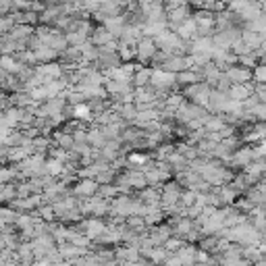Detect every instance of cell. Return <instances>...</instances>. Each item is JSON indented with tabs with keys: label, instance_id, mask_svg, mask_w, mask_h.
Segmentation results:
<instances>
[{
	"label": "cell",
	"instance_id": "63",
	"mask_svg": "<svg viewBox=\"0 0 266 266\" xmlns=\"http://www.w3.org/2000/svg\"><path fill=\"white\" fill-rule=\"evenodd\" d=\"M162 3H164V0H162Z\"/></svg>",
	"mask_w": 266,
	"mask_h": 266
},
{
	"label": "cell",
	"instance_id": "62",
	"mask_svg": "<svg viewBox=\"0 0 266 266\" xmlns=\"http://www.w3.org/2000/svg\"><path fill=\"white\" fill-rule=\"evenodd\" d=\"M262 13H264V15H266V9H264V11H262Z\"/></svg>",
	"mask_w": 266,
	"mask_h": 266
},
{
	"label": "cell",
	"instance_id": "24",
	"mask_svg": "<svg viewBox=\"0 0 266 266\" xmlns=\"http://www.w3.org/2000/svg\"><path fill=\"white\" fill-rule=\"evenodd\" d=\"M0 69H3L5 73H9V75H19L23 65L15 57H5V54H0Z\"/></svg>",
	"mask_w": 266,
	"mask_h": 266
},
{
	"label": "cell",
	"instance_id": "13",
	"mask_svg": "<svg viewBox=\"0 0 266 266\" xmlns=\"http://www.w3.org/2000/svg\"><path fill=\"white\" fill-rule=\"evenodd\" d=\"M34 52V57H36V61H38V65H46V63H57L59 61V57L61 54L54 50V48H50V46H46V44H40L36 50H32Z\"/></svg>",
	"mask_w": 266,
	"mask_h": 266
},
{
	"label": "cell",
	"instance_id": "14",
	"mask_svg": "<svg viewBox=\"0 0 266 266\" xmlns=\"http://www.w3.org/2000/svg\"><path fill=\"white\" fill-rule=\"evenodd\" d=\"M88 40L92 42V44H94L96 48H100V46L108 44V42H113L115 38H113V34H110L104 25H94V30H92V34H90Z\"/></svg>",
	"mask_w": 266,
	"mask_h": 266
},
{
	"label": "cell",
	"instance_id": "16",
	"mask_svg": "<svg viewBox=\"0 0 266 266\" xmlns=\"http://www.w3.org/2000/svg\"><path fill=\"white\" fill-rule=\"evenodd\" d=\"M104 90H106L108 98H113V96L131 94V92H133V86H131L129 81H106V83H104Z\"/></svg>",
	"mask_w": 266,
	"mask_h": 266
},
{
	"label": "cell",
	"instance_id": "41",
	"mask_svg": "<svg viewBox=\"0 0 266 266\" xmlns=\"http://www.w3.org/2000/svg\"><path fill=\"white\" fill-rule=\"evenodd\" d=\"M237 65H239V67H245V69H249V71H251L254 67H258V65H260V59L256 57V52L251 50L249 54H243V57L237 59Z\"/></svg>",
	"mask_w": 266,
	"mask_h": 266
},
{
	"label": "cell",
	"instance_id": "49",
	"mask_svg": "<svg viewBox=\"0 0 266 266\" xmlns=\"http://www.w3.org/2000/svg\"><path fill=\"white\" fill-rule=\"evenodd\" d=\"M251 81L254 83H266V65L260 63L258 67L251 69Z\"/></svg>",
	"mask_w": 266,
	"mask_h": 266
},
{
	"label": "cell",
	"instance_id": "61",
	"mask_svg": "<svg viewBox=\"0 0 266 266\" xmlns=\"http://www.w3.org/2000/svg\"><path fill=\"white\" fill-rule=\"evenodd\" d=\"M3 187H5V185H3V183H0V189H3Z\"/></svg>",
	"mask_w": 266,
	"mask_h": 266
},
{
	"label": "cell",
	"instance_id": "11",
	"mask_svg": "<svg viewBox=\"0 0 266 266\" xmlns=\"http://www.w3.org/2000/svg\"><path fill=\"white\" fill-rule=\"evenodd\" d=\"M254 88H256L254 81L241 83V86H231L229 92H227V96L231 98V100H235V102H243L245 98H249L251 94H254Z\"/></svg>",
	"mask_w": 266,
	"mask_h": 266
},
{
	"label": "cell",
	"instance_id": "52",
	"mask_svg": "<svg viewBox=\"0 0 266 266\" xmlns=\"http://www.w3.org/2000/svg\"><path fill=\"white\" fill-rule=\"evenodd\" d=\"M115 177H117V173L110 169V171H104V173H100V175H96V183L98 185H104V183H115Z\"/></svg>",
	"mask_w": 266,
	"mask_h": 266
},
{
	"label": "cell",
	"instance_id": "50",
	"mask_svg": "<svg viewBox=\"0 0 266 266\" xmlns=\"http://www.w3.org/2000/svg\"><path fill=\"white\" fill-rule=\"evenodd\" d=\"M183 245H185V241H183V239H179V237H171V239L166 241L162 247H164L166 251H169V254H177V251H179L181 247H183Z\"/></svg>",
	"mask_w": 266,
	"mask_h": 266
},
{
	"label": "cell",
	"instance_id": "38",
	"mask_svg": "<svg viewBox=\"0 0 266 266\" xmlns=\"http://www.w3.org/2000/svg\"><path fill=\"white\" fill-rule=\"evenodd\" d=\"M171 254H169V251H166L162 245H156V247H154L152 251H150V256H148V260H150V264L152 266H160L166 258H169Z\"/></svg>",
	"mask_w": 266,
	"mask_h": 266
},
{
	"label": "cell",
	"instance_id": "42",
	"mask_svg": "<svg viewBox=\"0 0 266 266\" xmlns=\"http://www.w3.org/2000/svg\"><path fill=\"white\" fill-rule=\"evenodd\" d=\"M15 25H17V21H15V15H13V13L3 15V17H0V36H7Z\"/></svg>",
	"mask_w": 266,
	"mask_h": 266
},
{
	"label": "cell",
	"instance_id": "25",
	"mask_svg": "<svg viewBox=\"0 0 266 266\" xmlns=\"http://www.w3.org/2000/svg\"><path fill=\"white\" fill-rule=\"evenodd\" d=\"M241 258L247 260L249 264H256L264 258V251L260 245H241Z\"/></svg>",
	"mask_w": 266,
	"mask_h": 266
},
{
	"label": "cell",
	"instance_id": "3",
	"mask_svg": "<svg viewBox=\"0 0 266 266\" xmlns=\"http://www.w3.org/2000/svg\"><path fill=\"white\" fill-rule=\"evenodd\" d=\"M71 193L75 195L77 200L81 198H94V195L98 193V183L96 179H77L73 187H71Z\"/></svg>",
	"mask_w": 266,
	"mask_h": 266
},
{
	"label": "cell",
	"instance_id": "20",
	"mask_svg": "<svg viewBox=\"0 0 266 266\" xmlns=\"http://www.w3.org/2000/svg\"><path fill=\"white\" fill-rule=\"evenodd\" d=\"M88 146H92L94 150H102L106 146V137L96 125H88Z\"/></svg>",
	"mask_w": 266,
	"mask_h": 266
},
{
	"label": "cell",
	"instance_id": "29",
	"mask_svg": "<svg viewBox=\"0 0 266 266\" xmlns=\"http://www.w3.org/2000/svg\"><path fill=\"white\" fill-rule=\"evenodd\" d=\"M264 40V34H258V32H247V30H241V42L249 48V50H258L260 44Z\"/></svg>",
	"mask_w": 266,
	"mask_h": 266
},
{
	"label": "cell",
	"instance_id": "60",
	"mask_svg": "<svg viewBox=\"0 0 266 266\" xmlns=\"http://www.w3.org/2000/svg\"><path fill=\"white\" fill-rule=\"evenodd\" d=\"M260 183H266V175H264V177L260 179Z\"/></svg>",
	"mask_w": 266,
	"mask_h": 266
},
{
	"label": "cell",
	"instance_id": "7",
	"mask_svg": "<svg viewBox=\"0 0 266 266\" xmlns=\"http://www.w3.org/2000/svg\"><path fill=\"white\" fill-rule=\"evenodd\" d=\"M212 50H214L212 38H193L189 42V54H204V57H210V61H212Z\"/></svg>",
	"mask_w": 266,
	"mask_h": 266
},
{
	"label": "cell",
	"instance_id": "35",
	"mask_svg": "<svg viewBox=\"0 0 266 266\" xmlns=\"http://www.w3.org/2000/svg\"><path fill=\"white\" fill-rule=\"evenodd\" d=\"M63 162H59V160H54V158H46V162H44V175H50V177H54V179H61V175H63Z\"/></svg>",
	"mask_w": 266,
	"mask_h": 266
},
{
	"label": "cell",
	"instance_id": "40",
	"mask_svg": "<svg viewBox=\"0 0 266 266\" xmlns=\"http://www.w3.org/2000/svg\"><path fill=\"white\" fill-rule=\"evenodd\" d=\"M222 127H225V121H222L220 115H210V119H208L206 125H204V129H206L208 133H218Z\"/></svg>",
	"mask_w": 266,
	"mask_h": 266
},
{
	"label": "cell",
	"instance_id": "58",
	"mask_svg": "<svg viewBox=\"0 0 266 266\" xmlns=\"http://www.w3.org/2000/svg\"><path fill=\"white\" fill-rule=\"evenodd\" d=\"M7 154H9V146L7 144H0V160H3V162L7 158Z\"/></svg>",
	"mask_w": 266,
	"mask_h": 266
},
{
	"label": "cell",
	"instance_id": "2",
	"mask_svg": "<svg viewBox=\"0 0 266 266\" xmlns=\"http://www.w3.org/2000/svg\"><path fill=\"white\" fill-rule=\"evenodd\" d=\"M237 40H241V27H227V30H216L214 36H212V44L216 48H222V50H231V46L235 44Z\"/></svg>",
	"mask_w": 266,
	"mask_h": 266
},
{
	"label": "cell",
	"instance_id": "56",
	"mask_svg": "<svg viewBox=\"0 0 266 266\" xmlns=\"http://www.w3.org/2000/svg\"><path fill=\"white\" fill-rule=\"evenodd\" d=\"M258 102H260V100H258V96H256V94H251L249 98H245V100L241 102V108H243V110H251Z\"/></svg>",
	"mask_w": 266,
	"mask_h": 266
},
{
	"label": "cell",
	"instance_id": "39",
	"mask_svg": "<svg viewBox=\"0 0 266 266\" xmlns=\"http://www.w3.org/2000/svg\"><path fill=\"white\" fill-rule=\"evenodd\" d=\"M21 212H17V210H13L9 204H0V218H3L7 225H15L17 218H19Z\"/></svg>",
	"mask_w": 266,
	"mask_h": 266
},
{
	"label": "cell",
	"instance_id": "15",
	"mask_svg": "<svg viewBox=\"0 0 266 266\" xmlns=\"http://www.w3.org/2000/svg\"><path fill=\"white\" fill-rule=\"evenodd\" d=\"M152 71H154L152 67H148V65H139V67L135 69L133 77H131V86H133V88H146V86H150Z\"/></svg>",
	"mask_w": 266,
	"mask_h": 266
},
{
	"label": "cell",
	"instance_id": "57",
	"mask_svg": "<svg viewBox=\"0 0 266 266\" xmlns=\"http://www.w3.org/2000/svg\"><path fill=\"white\" fill-rule=\"evenodd\" d=\"M160 266H183V264H181V260L177 258V254H171L169 258H166V260L160 264Z\"/></svg>",
	"mask_w": 266,
	"mask_h": 266
},
{
	"label": "cell",
	"instance_id": "33",
	"mask_svg": "<svg viewBox=\"0 0 266 266\" xmlns=\"http://www.w3.org/2000/svg\"><path fill=\"white\" fill-rule=\"evenodd\" d=\"M117 54H119L121 63H135V59H137V44L135 46H127V44H121V42H119Z\"/></svg>",
	"mask_w": 266,
	"mask_h": 266
},
{
	"label": "cell",
	"instance_id": "53",
	"mask_svg": "<svg viewBox=\"0 0 266 266\" xmlns=\"http://www.w3.org/2000/svg\"><path fill=\"white\" fill-rule=\"evenodd\" d=\"M249 113L256 117L258 123H266V104H264V102H258L254 108L249 110Z\"/></svg>",
	"mask_w": 266,
	"mask_h": 266
},
{
	"label": "cell",
	"instance_id": "46",
	"mask_svg": "<svg viewBox=\"0 0 266 266\" xmlns=\"http://www.w3.org/2000/svg\"><path fill=\"white\" fill-rule=\"evenodd\" d=\"M144 175H146L148 187H160V185H162V179H160V171H158V169H150V171H146Z\"/></svg>",
	"mask_w": 266,
	"mask_h": 266
},
{
	"label": "cell",
	"instance_id": "36",
	"mask_svg": "<svg viewBox=\"0 0 266 266\" xmlns=\"http://www.w3.org/2000/svg\"><path fill=\"white\" fill-rule=\"evenodd\" d=\"M162 100H164V108L166 110H173V113H177V108L185 102V98H183V94H181V92H173L166 98H162Z\"/></svg>",
	"mask_w": 266,
	"mask_h": 266
},
{
	"label": "cell",
	"instance_id": "51",
	"mask_svg": "<svg viewBox=\"0 0 266 266\" xmlns=\"http://www.w3.org/2000/svg\"><path fill=\"white\" fill-rule=\"evenodd\" d=\"M0 193H3V198H5V204H9L17 198V187H15V183H7L3 189H0Z\"/></svg>",
	"mask_w": 266,
	"mask_h": 266
},
{
	"label": "cell",
	"instance_id": "6",
	"mask_svg": "<svg viewBox=\"0 0 266 266\" xmlns=\"http://www.w3.org/2000/svg\"><path fill=\"white\" fill-rule=\"evenodd\" d=\"M227 79L231 81V86H241V83H249L251 81V71L245 67H239V65H233L225 71Z\"/></svg>",
	"mask_w": 266,
	"mask_h": 266
},
{
	"label": "cell",
	"instance_id": "10",
	"mask_svg": "<svg viewBox=\"0 0 266 266\" xmlns=\"http://www.w3.org/2000/svg\"><path fill=\"white\" fill-rule=\"evenodd\" d=\"M135 198L146 206H158L160 208V187H144L135 191Z\"/></svg>",
	"mask_w": 266,
	"mask_h": 266
},
{
	"label": "cell",
	"instance_id": "32",
	"mask_svg": "<svg viewBox=\"0 0 266 266\" xmlns=\"http://www.w3.org/2000/svg\"><path fill=\"white\" fill-rule=\"evenodd\" d=\"M166 162L171 164L173 175H175V173H183V171H187V169H189V160H187L185 156H181V154H177V152H173Z\"/></svg>",
	"mask_w": 266,
	"mask_h": 266
},
{
	"label": "cell",
	"instance_id": "44",
	"mask_svg": "<svg viewBox=\"0 0 266 266\" xmlns=\"http://www.w3.org/2000/svg\"><path fill=\"white\" fill-rule=\"evenodd\" d=\"M65 40L69 46H81L88 42V36L81 34V32H71V34H65Z\"/></svg>",
	"mask_w": 266,
	"mask_h": 266
},
{
	"label": "cell",
	"instance_id": "9",
	"mask_svg": "<svg viewBox=\"0 0 266 266\" xmlns=\"http://www.w3.org/2000/svg\"><path fill=\"white\" fill-rule=\"evenodd\" d=\"M57 249H59V254H61V258L63 260H67V262H73V260H77V258H83L88 254L90 249H86V247H77V245H73V243H61V245H57Z\"/></svg>",
	"mask_w": 266,
	"mask_h": 266
},
{
	"label": "cell",
	"instance_id": "23",
	"mask_svg": "<svg viewBox=\"0 0 266 266\" xmlns=\"http://www.w3.org/2000/svg\"><path fill=\"white\" fill-rule=\"evenodd\" d=\"M195 229V222L191 220V218H187V216H181L175 225H173V237H179V239H185V235L189 233V231H193Z\"/></svg>",
	"mask_w": 266,
	"mask_h": 266
},
{
	"label": "cell",
	"instance_id": "37",
	"mask_svg": "<svg viewBox=\"0 0 266 266\" xmlns=\"http://www.w3.org/2000/svg\"><path fill=\"white\" fill-rule=\"evenodd\" d=\"M98 198L102 200H115L119 195V187L115 183H104V185H98Z\"/></svg>",
	"mask_w": 266,
	"mask_h": 266
},
{
	"label": "cell",
	"instance_id": "55",
	"mask_svg": "<svg viewBox=\"0 0 266 266\" xmlns=\"http://www.w3.org/2000/svg\"><path fill=\"white\" fill-rule=\"evenodd\" d=\"M73 142L75 144H88V127L73 131Z\"/></svg>",
	"mask_w": 266,
	"mask_h": 266
},
{
	"label": "cell",
	"instance_id": "48",
	"mask_svg": "<svg viewBox=\"0 0 266 266\" xmlns=\"http://www.w3.org/2000/svg\"><path fill=\"white\" fill-rule=\"evenodd\" d=\"M233 206H235L237 210H239V212H241V214H249V212H251V210H254V208H256V206H254V204H251V202H249L247 198H243V195H239V198H237V200H235V204H233Z\"/></svg>",
	"mask_w": 266,
	"mask_h": 266
},
{
	"label": "cell",
	"instance_id": "34",
	"mask_svg": "<svg viewBox=\"0 0 266 266\" xmlns=\"http://www.w3.org/2000/svg\"><path fill=\"white\" fill-rule=\"evenodd\" d=\"M216 189H218V195H220V200H222V206H233L235 200L239 198V193H237L229 183H227V185H220V187H216Z\"/></svg>",
	"mask_w": 266,
	"mask_h": 266
},
{
	"label": "cell",
	"instance_id": "45",
	"mask_svg": "<svg viewBox=\"0 0 266 266\" xmlns=\"http://www.w3.org/2000/svg\"><path fill=\"white\" fill-rule=\"evenodd\" d=\"M15 59H17L21 65H27V67H36V65H38V61H36V57H34L32 50H21V52H17Z\"/></svg>",
	"mask_w": 266,
	"mask_h": 266
},
{
	"label": "cell",
	"instance_id": "21",
	"mask_svg": "<svg viewBox=\"0 0 266 266\" xmlns=\"http://www.w3.org/2000/svg\"><path fill=\"white\" fill-rule=\"evenodd\" d=\"M164 212L158 208V206H148L146 208V214H144V222H146V227L150 229V227H156V225H160V222H164Z\"/></svg>",
	"mask_w": 266,
	"mask_h": 266
},
{
	"label": "cell",
	"instance_id": "47",
	"mask_svg": "<svg viewBox=\"0 0 266 266\" xmlns=\"http://www.w3.org/2000/svg\"><path fill=\"white\" fill-rule=\"evenodd\" d=\"M38 214H40V218L44 220V222H54V220H57V214H54V210H52L50 204L40 206V208H38Z\"/></svg>",
	"mask_w": 266,
	"mask_h": 266
},
{
	"label": "cell",
	"instance_id": "59",
	"mask_svg": "<svg viewBox=\"0 0 266 266\" xmlns=\"http://www.w3.org/2000/svg\"><path fill=\"white\" fill-rule=\"evenodd\" d=\"M7 227H9V225H7V222H5V220H3V218H0V233H3V231H5V229H7Z\"/></svg>",
	"mask_w": 266,
	"mask_h": 266
},
{
	"label": "cell",
	"instance_id": "26",
	"mask_svg": "<svg viewBox=\"0 0 266 266\" xmlns=\"http://www.w3.org/2000/svg\"><path fill=\"white\" fill-rule=\"evenodd\" d=\"M198 81H202L200 73L198 71H187V69H185V71H181V73H177V79H175L179 90H183V88L191 86V83H198Z\"/></svg>",
	"mask_w": 266,
	"mask_h": 266
},
{
	"label": "cell",
	"instance_id": "12",
	"mask_svg": "<svg viewBox=\"0 0 266 266\" xmlns=\"http://www.w3.org/2000/svg\"><path fill=\"white\" fill-rule=\"evenodd\" d=\"M139 258H142V254H139V249L135 247H129V245H115V262H137Z\"/></svg>",
	"mask_w": 266,
	"mask_h": 266
},
{
	"label": "cell",
	"instance_id": "54",
	"mask_svg": "<svg viewBox=\"0 0 266 266\" xmlns=\"http://www.w3.org/2000/svg\"><path fill=\"white\" fill-rule=\"evenodd\" d=\"M231 52L235 54V57H243V54H249L251 50H249V48H247V46L243 44V42H241V40H237V42H235V44L231 46Z\"/></svg>",
	"mask_w": 266,
	"mask_h": 266
},
{
	"label": "cell",
	"instance_id": "43",
	"mask_svg": "<svg viewBox=\"0 0 266 266\" xmlns=\"http://www.w3.org/2000/svg\"><path fill=\"white\" fill-rule=\"evenodd\" d=\"M195 200H198V193L195 191H191V189H183L181 191V198H179V204H181V208H189V206H193L195 204Z\"/></svg>",
	"mask_w": 266,
	"mask_h": 266
},
{
	"label": "cell",
	"instance_id": "19",
	"mask_svg": "<svg viewBox=\"0 0 266 266\" xmlns=\"http://www.w3.org/2000/svg\"><path fill=\"white\" fill-rule=\"evenodd\" d=\"M32 148H27V146H17V148H9V154H7V158L5 162L7 164H19L21 160H25L27 156H32Z\"/></svg>",
	"mask_w": 266,
	"mask_h": 266
},
{
	"label": "cell",
	"instance_id": "4",
	"mask_svg": "<svg viewBox=\"0 0 266 266\" xmlns=\"http://www.w3.org/2000/svg\"><path fill=\"white\" fill-rule=\"evenodd\" d=\"M156 44H154V40L152 38H142L137 42V59H135V63H139V65H150V61H152V57L156 54Z\"/></svg>",
	"mask_w": 266,
	"mask_h": 266
},
{
	"label": "cell",
	"instance_id": "31",
	"mask_svg": "<svg viewBox=\"0 0 266 266\" xmlns=\"http://www.w3.org/2000/svg\"><path fill=\"white\" fill-rule=\"evenodd\" d=\"M127 177H129V185H131L133 191H139V189L148 187V183H146V175H144L142 171L127 169Z\"/></svg>",
	"mask_w": 266,
	"mask_h": 266
},
{
	"label": "cell",
	"instance_id": "30",
	"mask_svg": "<svg viewBox=\"0 0 266 266\" xmlns=\"http://www.w3.org/2000/svg\"><path fill=\"white\" fill-rule=\"evenodd\" d=\"M195 30H198V25H195V21H193V19L189 17V19H187V21H185L183 25H179V30H177L175 34H177V36H179L181 40H185V42H191V40L195 38Z\"/></svg>",
	"mask_w": 266,
	"mask_h": 266
},
{
	"label": "cell",
	"instance_id": "17",
	"mask_svg": "<svg viewBox=\"0 0 266 266\" xmlns=\"http://www.w3.org/2000/svg\"><path fill=\"white\" fill-rule=\"evenodd\" d=\"M50 139H52V146L63 148V150H71L73 144H75V142H73V135H71V133H67V131H63L61 127L52 131Z\"/></svg>",
	"mask_w": 266,
	"mask_h": 266
},
{
	"label": "cell",
	"instance_id": "22",
	"mask_svg": "<svg viewBox=\"0 0 266 266\" xmlns=\"http://www.w3.org/2000/svg\"><path fill=\"white\" fill-rule=\"evenodd\" d=\"M162 71H166V73H181V71H185V59L183 57H177V54H171L169 59H166L164 63H162Z\"/></svg>",
	"mask_w": 266,
	"mask_h": 266
},
{
	"label": "cell",
	"instance_id": "27",
	"mask_svg": "<svg viewBox=\"0 0 266 266\" xmlns=\"http://www.w3.org/2000/svg\"><path fill=\"white\" fill-rule=\"evenodd\" d=\"M195 251H198V247L191 245V243H185L183 247L177 251V258L181 260V264H183V266H193L195 264Z\"/></svg>",
	"mask_w": 266,
	"mask_h": 266
},
{
	"label": "cell",
	"instance_id": "5",
	"mask_svg": "<svg viewBox=\"0 0 266 266\" xmlns=\"http://www.w3.org/2000/svg\"><path fill=\"white\" fill-rule=\"evenodd\" d=\"M148 237L152 239L154 245H164L173 237V227L169 225V222H160V225L148 229Z\"/></svg>",
	"mask_w": 266,
	"mask_h": 266
},
{
	"label": "cell",
	"instance_id": "28",
	"mask_svg": "<svg viewBox=\"0 0 266 266\" xmlns=\"http://www.w3.org/2000/svg\"><path fill=\"white\" fill-rule=\"evenodd\" d=\"M30 36H34V27L32 25H15L13 30L7 34L9 40H15V42H25Z\"/></svg>",
	"mask_w": 266,
	"mask_h": 266
},
{
	"label": "cell",
	"instance_id": "8",
	"mask_svg": "<svg viewBox=\"0 0 266 266\" xmlns=\"http://www.w3.org/2000/svg\"><path fill=\"white\" fill-rule=\"evenodd\" d=\"M36 75L44 77V79H61L63 77V65L57 63H46V65H36Z\"/></svg>",
	"mask_w": 266,
	"mask_h": 266
},
{
	"label": "cell",
	"instance_id": "1",
	"mask_svg": "<svg viewBox=\"0 0 266 266\" xmlns=\"http://www.w3.org/2000/svg\"><path fill=\"white\" fill-rule=\"evenodd\" d=\"M181 191H183V187H181L175 179L166 181V183L160 185V210H162V212H164V210H169V208H173V206L179 204Z\"/></svg>",
	"mask_w": 266,
	"mask_h": 266
},
{
	"label": "cell",
	"instance_id": "18",
	"mask_svg": "<svg viewBox=\"0 0 266 266\" xmlns=\"http://www.w3.org/2000/svg\"><path fill=\"white\" fill-rule=\"evenodd\" d=\"M106 30L113 34V38L115 40H119V36L123 34V30H125V25H127V19H125V13L123 15H119V17H108L104 23H102Z\"/></svg>",
	"mask_w": 266,
	"mask_h": 266
}]
</instances>
